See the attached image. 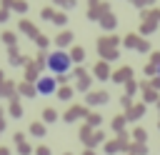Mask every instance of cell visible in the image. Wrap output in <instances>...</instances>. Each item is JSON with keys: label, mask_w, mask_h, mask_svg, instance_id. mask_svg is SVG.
<instances>
[{"label": "cell", "mask_w": 160, "mask_h": 155, "mask_svg": "<svg viewBox=\"0 0 160 155\" xmlns=\"http://www.w3.org/2000/svg\"><path fill=\"white\" fill-rule=\"evenodd\" d=\"M45 65L50 68V72H55V75H65V72L70 70L72 60H70V55H68V52H62V50H55V52H50V55H48Z\"/></svg>", "instance_id": "obj_1"}, {"label": "cell", "mask_w": 160, "mask_h": 155, "mask_svg": "<svg viewBox=\"0 0 160 155\" xmlns=\"http://www.w3.org/2000/svg\"><path fill=\"white\" fill-rule=\"evenodd\" d=\"M35 90H38L40 95H52V92L58 90V80L50 78V75H45V78H40V80L35 82Z\"/></svg>", "instance_id": "obj_2"}, {"label": "cell", "mask_w": 160, "mask_h": 155, "mask_svg": "<svg viewBox=\"0 0 160 155\" xmlns=\"http://www.w3.org/2000/svg\"><path fill=\"white\" fill-rule=\"evenodd\" d=\"M12 8H15L18 12H25V10H28V2H25V0H12Z\"/></svg>", "instance_id": "obj_3"}, {"label": "cell", "mask_w": 160, "mask_h": 155, "mask_svg": "<svg viewBox=\"0 0 160 155\" xmlns=\"http://www.w3.org/2000/svg\"><path fill=\"white\" fill-rule=\"evenodd\" d=\"M100 25H102V28H108V30H110V28H115V18H112V15H105V18H102V22H100Z\"/></svg>", "instance_id": "obj_4"}, {"label": "cell", "mask_w": 160, "mask_h": 155, "mask_svg": "<svg viewBox=\"0 0 160 155\" xmlns=\"http://www.w3.org/2000/svg\"><path fill=\"white\" fill-rule=\"evenodd\" d=\"M70 40H72V35H70V32H62V35H58V45H68Z\"/></svg>", "instance_id": "obj_5"}, {"label": "cell", "mask_w": 160, "mask_h": 155, "mask_svg": "<svg viewBox=\"0 0 160 155\" xmlns=\"http://www.w3.org/2000/svg\"><path fill=\"white\" fill-rule=\"evenodd\" d=\"M20 28H22V30H25L28 35H35V28L30 25V20H22V25H20Z\"/></svg>", "instance_id": "obj_6"}, {"label": "cell", "mask_w": 160, "mask_h": 155, "mask_svg": "<svg viewBox=\"0 0 160 155\" xmlns=\"http://www.w3.org/2000/svg\"><path fill=\"white\" fill-rule=\"evenodd\" d=\"M70 60H82V50H80V48H75V50H72V55H70Z\"/></svg>", "instance_id": "obj_7"}, {"label": "cell", "mask_w": 160, "mask_h": 155, "mask_svg": "<svg viewBox=\"0 0 160 155\" xmlns=\"http://www.w3.org/2000/svg\"><path fill=\"white\" fill-rule=\"evenodd\" d=\"M152 30H155V22H145L142 25V32H152Z\"/></svg>", "instance_id": "obj_8"}, {"label": "cell", "mask_w": 160, "mask_h": 155, "mask_svg": "<svg viewBox=\"0 0 160 155\" xmlns=\"http://www.w3.org/2000/svg\"><path fill=\"white\" fill-rule=\"evenodd\" d=\"M55 25H65V15H55Z\"/></svg>", "instance_id": "obj_9"}, {"label": "cell", "mask_w": 160, "mask_h": 155, "mask_svg": "<svg viewBox=\"0 0 160 155\" xmlns=\"http://www.w3.org/2000/svg\"><path fill=\"white\" fill-rule=\"evenodd\" d=\"M55 2H58V5H65V0H55Z\"/></svg>", "instance_id": "obj_10"}, {"label": "cell", "mask_w": 160, "mask_h": 155, "mask_svg": "<svg viewBox=\"0 0 160 155\" xmlns=\"http://www.w3.org/2000/svg\"><path fill=\"white\" fill-rule=\"evenodd\" d=\"M158 70H160V68H158Z\"/></svg>", "instance_id": "obj_11"}]
</instances>
